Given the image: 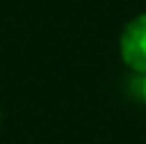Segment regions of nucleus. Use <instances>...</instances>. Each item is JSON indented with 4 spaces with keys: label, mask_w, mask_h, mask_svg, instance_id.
Instances as JSON below:
<instances>
[{
    "label": "nucleus",
    "mask_w": 146,
    "mask_h": 144,
    "mask_svg": "<svg viewBox=\"0 0 146 144\" xmlns=\"http://www.w3.org/2000/svg\"><path fill=\"white\" fill-rule=\"evenodd\" d=\"M121 57L126 67L146 75V13L131 18L121 33Z\"/></svg>",
    "instance_id": "nucleus-1"
},
{
    "label": "nucleus",
    "mask_w": 146,
    "mask_h": 144,
    "mask_svg": "<svg viewBox=\"0 0 146 144\" xmlns=\"http://www.w3.org/2000/svg\"><path fill=\"white\" fill-rule=\"evenodd\" d=\"M141 95H144V100H146V77H144V82H141Z\"/></svg>",
    "instance_id": "nucleus-2"
}]
</instances>
